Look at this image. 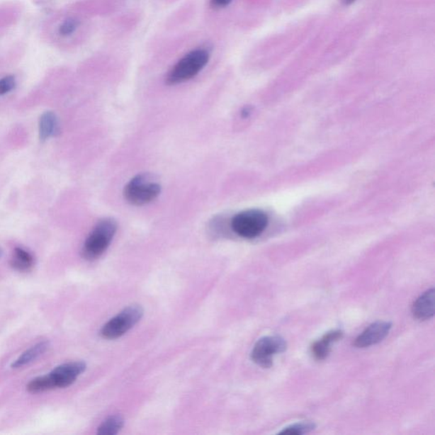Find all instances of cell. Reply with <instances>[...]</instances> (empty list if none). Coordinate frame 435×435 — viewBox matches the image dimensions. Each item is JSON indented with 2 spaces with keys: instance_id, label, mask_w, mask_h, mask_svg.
I'll return each mask as SVG.
<instances>
[{
  "instance_id": "18",
  "label": "cell",
  "mask_w": 435,
  "mask_h": 435,
  "mask_svg": "<svg viewBox=\"0 0 435 435\" xmlns=\"http://www.w3.org/2000/svg\"><path fill=\"white\" fill-rule=\"evenodd\" d=\"M232 2L233 0H210V6L215 11L224 10Z\"/></svg>"
},
{
  "instance_id": "6",
  "label": "cell",
  "mask_w": 435,
  "mask_h": 435,
  "mask_svg": "<svg viewBox=\"0 0 435 435\" xmlns=\"http://www.w3.org/2000/svg\"><path fill=\"white\" fill-rule=\"evenodd\" d=\"M144 311L142 306L130 305L116 317L111 319L102 327L101 334L106 339H116L125 335L132 327L137 324L142 318Z\"/></svg>"
},
{
  "instance_id": "20",
  "label": "cell",
  "mask_w": 435,
  "mask_h": 435,
  "mask_svg": "<svg viewBox=\"0 0 435 435\" xmlns=\"http://www.w3.org/2000/svg\"><path fill=\"white\" fill-rule=\"evenodd\" d=\"M344 1L349 2V1H354V0H344Z\"/></svg>"
},
{
  "instance_id": "9",
  "label": "cell",
  "mask_w": 435,
  "mask_h": 435,
  "mask_svg": "<svg viewBox=\"0 0 435 435\" xmlns=\"http://www.w3.org/2000/svg\"><path fill=\"white\" fill-rule=\"evenodd\" d=\"M392 328L390 322L378 321L366 328L354 342L356 348H368L378 344L389 335Z\"/></svg>"
},
{
  "instance_id": "12",
  "label": "cell",
  "mask_w": 435,
  "mask_h": 435,
  "mask_svg": "<svg viewBox=\"0 0 435 435\" xmlns=\"http://www.w3.org/2000/svg\"><path fill=\"white\" fill-rule=\"evenodd\" d=\"M50 345L49 341H42V342L33 345V346L21 354V355L13 362L11 368L18 369L32 363L33 361H36L38 358H40L48 351Z\"/></svg>"
},
{
  "instance_id": "1",
  "label": "cell",
  "mask_w": 435,
  "mask_h": 435,
  "mask_svg": "<svg viewBox=\"0 0 435 435\" xmlns=\"http://www.w3.org/2000/svg\"><path fill=\"white\" fill-rule=\"evenodd\" d=\"M86 21L71 11L57 13L46 21L43 28L45 40L62 50L75 48L84 40L87 31Z\"/></svg>"
},
{
  "instance_id": "17",
  "label": "cell",
  "mask_w": 435,
  "mask_h": 435,
  "mask_svg": "<svg viewBox=\"0 0 435 435\" xmlns=\"http://www.w3.org/2000/svg\"><path fill=\"white\" fill-rule=\"evenodd\" d=\"M16 80L14 76L9 75L0 79V96L6 95L15 89Z\"/></svg>"
},
{
  "instance_id": "14",
  "label": "cell",
  "mask_w": 435,
  "mask_h": 435,
  "mask_svg": "<svg viewBox=\"0 0 435 435\" xmlns=\"http://www.w3.org/2000/svg\"><path fill=\"white\" fill-rule=\"evenodd\" d=\"M35 264L33 255L23 247H17L13 253L11 266L14 270L19 272H29L33 270Z\"/></svg>"
},
{
  "instance_id": "19",
  "label": "cell",
  "mask_w": 435,
  "mask_h": 435,
  "mask_svg": "<svg viewBox=\"0 0 435 435\" xmlns=\"http://www.w3.org/2000/svg\"><path fill=\"white\" fill-rule=\"evenodd\" d=\"M2 256H3V250L1 247H0V259H1Z\"/></svg>"
},
{
  "instance_id": "16",
  "label": "cell",
  "mask_w": 435,
  "mask_h": 435,
  "mask_svg": "<svg viewBox=\"0 0 435 435\" xmlns=\"http://www.w3.org/2000/svg\"><path fill=\"white\" fill-rule=\"evenodd\" d=\"M315 428H317V425L312 422H302V423L294 424L284 428L278 434L302 435L313 431Z\"/></svg>"
},
{
  "instance_id": "8",
  "label": "cell",
  "mask_w": 435,
  "mask_h": 435,
  "mask_svg": "<svg viewBox=\"0 0 435 435\" xmlns=\"http://www.w3.org/2000/svg\"><path fill=\"white\" fill-rule=\"evenodd\" d=\"M288 348V344L281 336H266L260 339L255 344L251 353L252 360L264 368H270L273 359L277 354L283 353Z\"/></svg>"
},
{
  "instance_id": "15",
  "label": "cell",
  "mask_w": 435,
  "mask_h": 435,
  "mask_svg": "<svg viewBox=\"0 0 435 435\" xmlns=\"http://www.w3.org/2000/svg\"><path fill=\"white\" fill-rule=\"evenodd\" d=\"M125 424V421L121 416H112L101 424L98 428L97 434L100 435L117 434Z\"/></svg>"
},
{
  "instance_id": "3",
  "label": "cell",
  "mask_w": 435,
  "mask_h": 435,
  "mask_svg": "<svg viewBox=\"0 0 435 435\" xmlns=\"http://www.w3.org/2000/svg\"><path fill=\"white\" fill-rule=\"evenodd\" d=\"M117 229V222L111 218L98 222L84 243L83 257L87 260L100 258L108 249Z\"/></svg>"
},
{
  "instance_id": "2",
  "label": "cell",
  "mask_w": 435,
  "mask_h": 435,
  "mask_svg": "<svg viewBox=\"0 0 435 435\" xmlns=\"http://www.w3.org/2000/svg\"><path fill=\"white\" fill-rule=\"evenodd\" d=\"M215 46L210 41L191 47L169 67L165 82L169 86L188 82L198 77L210 63Z\"/></svg>"
},
{
  "instance_id": "7",
  "label": "cell",
  "mask_w": 435,
  "mask_h": 435,
  "mask_svg": "<svg viewBox=\"0 0 435 435\" xmlns=\"http://www.w3.org/2000/svg\"><path fill=\"white\" fill-rule=\"evenodd\" d=\"M268 225V217L259 210L239 213L232 220V227L238 236L254 238L264 232Z\"/></svg>"
},
{
  "instance_id": "4",
  "label": "cell",
  "mask_w": 435,
  "mask_h": 435,
  "mask_svg": "<svg viewBox=\"0 0 435 435\" xmlns=\"http://www.w3.org/2000/svg\"><path fill=\"white\" fill-rule=\"evenodd\" d=\"M161 193V185L151 174H140L128 183L123 195L128 203L135 206L150 203Z\"/></svg>"
},
{
  "instance_id": "5",
  "label": "cell",
  "mask_w": 435,
  "mask_h": 435,
  "mask_svg": "<svg viewBox=\"0 0 435 435\" xmlns=\"http://www.w3.org/2000/svg\"><path fill=\"white\" fill-rule=\"evenodd\" d=\"M86 366L83 361L67 362L57 366L49 374L38 377L42 390L46 392L71 386L84 373Z\"/></svg>"
},
{
  "instance_id": "11",
  "label": "cell",
  "mask_w": 435,
  "mask_h": 435,
  "mask_svg": "<svg viewBox=\"0 0 435 435\" xmlns=\"http://www.w3.org/2000/svg\"><path fill=\"white\" fill-rule=\"evenodd\" d=\"M344 332L341 330H332L328 332L321 339L315 342L311 347V353L318 361L325 360L329 356L332 351V345L342 339Z\"/></svg>"
},
{
  "instance_id": "13",
  "label": "cell",
  "mask_w": 435,
  "mask_h": 435,
  "mask_svg": "<svg viewBox=\"0 0 435 435\" xmlns=\"http://www.w3.org/2000/svg\"><path fill=\"white\" fill-rule=\"evenodd\" d=\"M59 125L57 115L53 112H45L41 115L38 123V133L41 142H45L58 133Z\"/></svg>"
},
{
  "instance_id": "10",
  "label": "cell",
  "mask_w": 435,
  "mask_h": 435,
  "mask_svg": "<svg viewBox=\"0 0 435 435\" xmlns=\"http://www.w3.org/2000/svg\"><path fill=\"white\" fill-rule=\"evenodd\" d=\"M435 290L431 288L417 298L412 305V315L419 321H427L434 315Z\"/></svg>"
}]
</instances>
